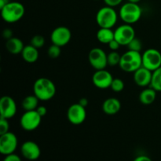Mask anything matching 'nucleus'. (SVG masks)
<instances>
[{"instance_id": "obj_1", "label": "nucleus", "mask_w": 161, "mask_h": 161, "mask_svg": "<svg viewBox=\"0 0 161 161\" xmlns=\"http://www.w3.org/2000/svg\"><path fill=\"white\" fill-rule=\"evenodd\" d=\"M56 86L51 80L41 77L35 81L33 85L34 94L39 101L47 102L53 98L56 94Z\"/></svg>"}, {"instance_id": "obj_2", "label": "nucleus", "mask_w": 161, "mask_h": 161, "mask_svg": "<svg viewBox=\"0 0 161 161\" xmlns=\"http://www.w3.org/2000/svg\"><path fill=\"white\" fill-rule=\"evenodd\" d=\"M1 17L7 23H16L21 20L25 14V8L19 2H9L1 8Z\"/></svg>"}, {"instance_id": "obj_3", "label": "nucleus", "mask_w": 161, "mask_h": 161, "mask_svg": "<svg viewBox=\"0 0 161 161\" xmlns=\"http://www.w3.org/2000/svg\"><path fill=\"white\" fill-rule=\"evenodd\" d=\"M119 68L126 72H135L142 66V58L140 52L127 50L121 55Z\"/></svg>"}, {"instance_id": "obj_4", "label": "nucleus", "mask_w": 161, "mask_h": 161, "mask_svg": "<svg viewBox=\"0 0 161 161\" xmlns=\"http://www.w3.org/2000/svg\"><path fill=\"white\" fill-rule=\"evenodd\" d=\"M142 14V10L138 3H127L122 5L119 9V15L121 20L125 24L133 25L140 20Z\"/></svg>"}, {"instance_id": "obj_5", "label": "nucleus", "mask_w": 161, "mask_h": 161, "mask_svg": "<svg viewBox=\"0 0 161 161\" xmlns=\"http://www.w3.org/2000/svg\"><path fill=\"white\" fill-rule=\"evenodd\" d=\"M118 20V14L114 7L105 6L98 9L96 14V22L99 28H113Z\"/></svg>"}, {"instance_id": "obj_6", "label": "nucleus", "mask_w": 161, "mask_h": 161, "mask_svg": "<svg viewBox=\"0 0 161 161\" xmlns=\"http://www.w3.org/2000/svg\"><path fill=\"white\" fill-rule=\"evenodd\" d=\"M42 118L36 110L25 111L20 117V127L26 131H33L39 127Z\"/></svg>"}, {"instance_id": "obj_7", "label": "nucleus", "mask_w": 161, "mask_h": 161, "mask_svg": "<svg viewBox=\"0 0 161 161\" xmlns=\"http://www.w3.org/2000/svg\"><path fill=\"white\" fill-rule=\"evenodd\" d=\"M142 58L143 67L152 72L161 67V53L157 49H147L142 54Z\"/></svg>"}, {"instance_id": "obj_8", "label": "nucleus", "mask_w": 161, "mask_h": 161, "mask_svg": "<svg viewBox=\"0 0 161 161\" xmlns=\"http://www.w3.org/2000/svg\"><path fill=\"white\" fill-rule=\"evenodd\" d=\"M114 36L120 46H127L135 38V28L131 25L124 23L114 30Z\"/></svg>"}, {"instance_id": "obj_9", "label": "nucleus", "mask_w": 161, "mask_h": 161, "mask_svg": "<svg viewBox=\"0 0 161 161\" xmlns=\"http://www.w3.org/2000/svg\"><path fill=\"white\" fill-rule=\"evenodd\" d=\"M18 146L17 136L13 132L9 131L0 135V153L6 156L14 153Z\"/></svg>"}, {"instance_id": "obj_10", "label": "nucleus", "mask_w": 161, "mask_h": 161, "mask_svg": "<svg viewBox=\"0 0 161 161\" xmlns=\"http://www.w3.org/2000/svg\"><path fill=\"white\" fill-rule=\"evenodd\" d=\"M106 53L99 47H94L91 49L88 54V60L91 65L95 70L105 69L108 65Z\"/></svg>"}, {"instance_id": "obj_11", "label": "nucleus", "mask_w": 161, "mask_h": 161, "mask_svg": "<svg viewBox=\"0 0 161 161\" xmlns=\"http://www.w3.org/2000/svg\"><path fill=\"white\" fill-rule=\"evenodd\" d=\"M68 120L73 125H80L86 118V110L80 103H75L69 107L67 111Z\"/></svg>"}, {"instance_id": "obj_12", "label": "nucleus", "mask_w": 161, "mask_h": 161, "mask_svg": "<svg viewBox=\"0 0 161 161\" xmlns=\"http://www.w3.org/2000/svg\"><path fill=\"white\" fill-rule=\"evenodd\" d=\"M72 39V32L69 28L65 26H59L55 28L50 34V39L53 44L62 47L69 43Z\"/></svg>"}, {"instance_id": "obj_13", "label": "nucleus", "mask_w": 161, "mask_h": 161, "mask_svg": "<svg viewBox=\"0 0 161 161\" xmlns=\"http://www.w3.org/2000/svg\"><path fill=\"white\" fill-rule=\"evenodd\" d=\"M17 104L10 96H3L0 99V117L9 119L17 113Z\"/></svg>"}, {"instance_id": "obj_14", "label": "nucleus", "mask_w": 161, "mask_h": 161, "mask_svg": "<svg viewBox=\"0 0 161 161\" xmlns=\"http://www.w3.org/2000/svg\"><path fill=\"white\" fill-rule=\"evenodd\" d=\"M113 79L112 74L105 69L96 70L92 76V82L97 88L105 90L110 88Z\"/></svg>"}, {"instance_id": "obj_15", "label": "nucleus", "mask_w": 161, "mask_h": 161, "mask_svg": "<svg viewBox=\"0 0 161 161\" xmlns=\"http://www.w3.org/2000/svg\"><path fill=\"white\" fill-rule=\"evenodd\" d=\"M20 153L24 158L34 161L40 157L41 149L39 145L33 141H26L20 146Z\"/></svg>"}, {"instance_id": "obj_16", "label": "nucleus", "mask_w": 161, "mask_h": 161, "mask_svg": "<svg viewBox=\"0 0 161 161\" xmlns=\"http://www.w3.org/2000/svg\"><path fill=\"white\" fill-rule=\"evenodd\" d=\"M152 75V71L142 66L140 69L134 72V80L138 86L146 87V86H150Z\"/></svg>"}, {"instance_id": "obj_17", "label": "nucleus", "mask_w": 161, "mask_h": 161, "mask_svg": "<svg viewBox=\"0 0 161 161\" xmlns=\"http://www.w3.org/2000/svg\"><path fill=\"white\" fill-rule=\"evenodd\" d=\"M121 109V102L116 97H108L102 104V110L107 115L117 114Z\"/></svg>"}, {"instance_id": "obj_18", "label": "nucleus", "mask_w": 161, "mask_h": 161, "mask_svg": "<svg viewBox=\"0 0 161 161\" xmlns=\"http://www.w3.org/2000/svg\"><path fill=\"white\" fill-rule=\"evenodd\" d=\"M38 50L39 49L36 48L31 44H29V45L25 46L20 54H21L22 58L25 62L32 64V63L36 62L39 59V53Z\"/></svg>"}, {"instance_id": "obj_19", "label": "nucleus", "mask_w": 161, "mask_h": 161, "mask_svg": "<svg viewBox=\"0 0 161 161\" xmlns=\"http://www.w3.org/2000/svg\"><path fill=\"white\" fill-rule=\"evenodd\" d=\"M25 45L21 39L17 37H12L11 39L6 40V48L8 52L12 54H19L21 53Z\"/></svg>"}, {"instance_id": "obj_20", "label": "nucleus", "mask_w": 161, "mask_h": 161, "mask_svg": "<svg viewBox=\"0 0 161 161\" xmlns=\"http://www.w3.org/2000/svg\"><path fill=\"white\" fill-rule=\"evenodd\" d=\"M157 91L152 88L151 86L149 87L145 88L143 91L139 94V101L142 105H149L153 103L157 97Z\"/></svg>"}, {"instance_id": "obj_21", "label": "nucleus", "mask_w": 161, "mask_h": 161, "mask_svg": "<svg viewBox=\"0 0 161 161\" xmlns=\"http://www.w3.org/2000/svg\"><path fill=\"white\" fill-rule=\"evenodd\" d=\"M97 39L101 43L108 44L115 38L114 31L112 28H100L97 31Z\"/></svg>"}, {"instance_id": "obj_22", "label": "nucleus", "mask_w": 161, "mask_h": 161, "mask_svg": "<svg viewBox=\"0 0 161 161\" xmlns=\"http://www.w3.org/2000/svg\"><path fill=\"white\" fill-rule=\"evenodd\" d=\"M39 99L36 97L35 94L33 95H28L25 97L22 101V108L25 111H31V110H36L39 106Z\"/></svg>"}, {"instance_id": "obj_23", "label": "nucleus", "mask_w": 161, "mask_h": 161, "mask_svg": "<svg viewBox=\"0 0 161 161\" xmlns=\"http://www.w3.org/2000/svg\"><path fill=\"white\" fill-rule=\"evenodd\" d=\"M157 92L161 91V67L153 72L150 86Z\"/></svg>"}, {"instance_id": "obj_24", "label": "nucleus", "mask_w": 161, "mask_h": 161, "mask_svg": "<svg viewBox=\"0 0 161 161\" xmlns=\"http://www.w3.org/2000/svg\"><path fill=\"white\" fill-rule=\"evenodd\" d=\"M120 59H121V54H119L117 51H111L108 55H107L108 65H110V66L119 65Z\"/></svg>"}, {"instance_id": "obj_25", "label": "nucleus", "mask_w": 161, "mask_h": 161, "mask_svg": "<svg viewBox=\"0 0 161 161\" xmlns=\"http://www.w3.org/2000/svg\"><path fill=\"white\" fill-rule=\"evenodd\" d=\"M30 44L36 48H42L45 44V39L41 35H36L30 40Z\"/></svg>"}, {"instance_id": "obj_26", "label": "nucleus", "mask_w": 161, "mask_h": 161, "mask_svg": "<svg viewBox=\"0 0 161 161\" xmlns=\"http://www.w3.org/2000/svg\"><path fill=\"white\" fill-rule=\"evenodd\" d=\"M61 47L52 43V45L47 50V54L50 58H58L61 53Z\"/></svg>"}, {"instance_id": "obj_27", "label": "nucleus", "mask_w": 161, "mask_h": 161, "mask_svg": "<svg viewBox=\"0 0 161 161\" xmlns=\"http://www.w3.org/2000/svg\"><path fill=\"white\" fill-rule=\"evenodd\" d=\"M110 88L114 92H121L124 89V82L119 78H114Z\"/></svg>"}, {"instance_id": "obj_28", "label": "nucleus", "mask_w": 161, "mask_h": 161, "mask_svg": "<svg viewBox=\"0 0 161 161\" xmlns=\"http://www.w3.org/2000/svg\"><path fill=\"white\" fill-rule=\"evenodd\" d=\"M127 47L128 48V50L140 52L142 50V41L139 39H137L135 37L133 40H131L129 42V44Z\"/></svg>"}, {"instance_id": "obj_29", "label": "nucleus", "mask_w": 161, "mask_h": 161, "mask_svg": "<svg viewBox=\"0 0 161 161\" xmlns=\"http://www.w3.org/2000/svg\"><path fill=\"white\" fill-rule=\"evenodd\" d=\"M9 119L5 118H0V135H3L9 131Z\"/></svg>"}, {"instance_id": "obj_30", "label": "nucleus", "mask_w": 161, "mask_h": 161, "mask_svg": "<svg viewBox=\"0 0 161 161\" xmlns=\"http://www.w3.org/2000/svg\"><path fill=\"white\" fill-rule=\"evenodd\" d=\"M3 161H21V159L17 154L12 153L5 156V158L3 159Z\"/></svg>"}, {"instance_id": "obj_31", "label": "nucleus", "mask_w": 161, "mask_h": 161, "mask_svg": "<svg viewBox=\"0 0 161 161\" xmlns=\"http://www.w3.org/2000/svg\"><path fill=\"white\" fill-rule=\"evenodd\" d=\"M108 45V47H109V49L112 50V51H117V50H119V47H121L120 44H119L115 39H113V40H112Z\"/></svg>"}, {"instance_id": "obj_32", "label": "nucleus", "mask_w": 161, "mask_h": 161, "mask_svg": "<svg viewBox=\"0 0 161 161\" xmlns=\"http://www.w3.org/2000/svg\"><path fill=\"white\" fill-rule=\"evenodd\" d=\"M105 5L111 7H116L122 3L123 0H104Z\"/></svg>"}, {"instance_id": "obj_33", "label": "nucleus", "mask_w": 161, "mask_h": 161, "mask_svg": "<svg viewBox=\"0 0 161 161\" xmlns=\"http://www.w3.org/2000/svg\"><path fill=\"white\" fill-rule=\"evenodd\" d=\"M3 36L5 39L8 40V39L14 37V32H13V31H11V29H9V28H6V29L3 30Z\"/></svg>"}, {"instance_id": "obj_34", "label": "nucleus", "mask_w": 161, "mask_h": 161, "mask_svg": "<svg viewBox=\"0 0 161 161\" xmlns=\"http://www.w3.org/2000/svg\"><path fill=\"white\" fill-rule=\"evenodd\" d=\"M36 111H37V113H39L42 117L45 116L47 113V108H46L45 106H43V105H39L38 108H36Z\"/></svg>"}, {"instance_id": "obj_35", "label": "nucleus", "mask_w": 161, "mask_h": 161, "mask_svg": "<svg viewBox=\"0 0 161 161\" xmlns=\"http://www.w3.org/2000/svg\"><path fill=\"white\" fill-rule=\"evenodd\" d=\"M133 161H153L152 159L150 157H149L148 156H145V155H141V156H138L137 157H135V160Z\"/></svg>"}, {"instance_id": "obj_36", "label": "nucleus", "mask_w": 161, "mask_h": 161, "mask_svg": "<svg viewBox=\"0 0 161 161\" xmlns=\"http://www.w3.org/2000/svg\"><path fill=\"white\" fill-rule=\"evenodd\" d=\"M79 103H80L81 105H83V107H85V108H86V107L88 105L89 102H88V100L86 98V97H82V98H80Z\"/></svg>"}, {"instance_id": "obj_37", "label": "nucleus", "mask_w": 161, "mask_h": 161, "mask_svg": "<svg viewBox=\"0 0 161 161\" xmlns=\"http://www.w3.org/2000/svg\"><path fill=\"white\" fill-rule=\"evenodd\" d=\"M9 2H10L9 0H0V9L3 8L4 6H6Z\"/></svg>"}, {"instance_id": "obj_38", "label": "nucleus", "mask_w": 161, "mask_h": 161, "mask_svg": "<svg viewBox=\"0 0 161 161\" xmlns=\"http://www.w3.org/2000/svg\"><path fill=\"white\" fill-rule=\"evenodd\" d=\"M141 0H127V2H130V3H138Z\"/></svg>"}, {"instance_id": "obj_39", "label": "nucleus", "mask_w": 161, "mask_h": 161, "mask_svg": "<svg viewBox=\"0 0 161 161\" xmlns=\"http://www.w3.org/2000/svg\"><path fill=\"white\" fill-rule=\"evenodd\" d=\"M94 1H99V0H94Z\"/></svg>"}]
</instances>
